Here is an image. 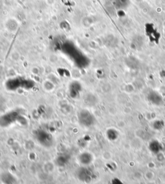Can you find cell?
I'll use <instances>...</instances> for the list:
<instances>
[{"label": "cell", "mask_w": 165, "mask_h": 184, "mask_svg": "<svg viewBox=\"0 0 165 184\" xmlns=\"http://www.w3.org/2000/svg\"><path fill=\"white\" fill-rule=\"evenodd\" d=\"M0 180L3 184H18V179L10 172H3L0 174Z\"/></svg>", "instance_id": "7a4b0ae2"}, {"label": "cell", "mask_w": 165, "mask_h": 184, "mask_svg": "<svg viewBox=\"0 0 165 184\" xmlns=\"http://www.w3.org/2000/svg\"><path fill=\"white\" fill-rule=\"evenodd\" d=\"M112 184H123V183L122 182H121L119 180L115 178V179H114V180H112Z\"/></svg>", "instance_id": "277c9868"}, {"label": "cell", "mask_w": 165, "mask_h": 184, "mask_svg": "<svg viewBox=\"0 0 165 184\" xmlns=\"http://www.w3.org/2000/svg\"><path fill=\"white\" fill-rule=\"evenodd\" d=\"M78 160L83 165H89L93 161V156L89 153H83L78 157Z\"/></svg>", "instance_id": "3957f363"}, {"label": "cell", "mask_w": 165, "mask_h": 184, "mask_svg": "<svg viewBox=\"0 0 165 184\" xmlns=\"http://www.w3.org/2000/svg\"><path fill=\"white\" fill-rule=\"evenodd\" d=\"M93 174L90 170L85 167H81L78 169L76 172V177L78 180L82 182L89 183L93 179Z\"/></svg>", "instance_id": "6da1fadb"}]
</instances>
